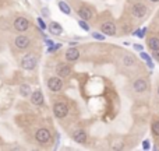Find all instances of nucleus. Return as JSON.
Returning <instances> with one entry per match:
<instances>
[{
  "instance_id": "27",
  "label": "nucleus",
  "mask_w": 159,
  "mask_h": 151,
  "mask_svg": "<svg viewBox=\"0 0 159 151\" xmlns=\"http://www.w3.org/2000/svg\"><path fill=\"white\" fill-rule=\"evenodd\" d=\"M134 49H137V50H142V46H141V45H134Z\"/></svg>"
},
{
  "instance_id": "23",
  "label": "nucleus",
  "mask_w": 159,
  "mask_h": 151,
  "mask_svg": "<svg viewBox=\"0 0 159 151\" xmlns=\"http://www.w3.org/2000/svg\"><path fill=\"white\" fill-rule=\"evenodd\" d=\"M152 58L159 62V50H152Z\"/></svg>"
},
{
  "instance_id": "6",
  "label": "nucleus",
  "mask_w": 159,
  "mask_h": 151,
  "mask_svg": "<svg viewBox=\"0 0 159 151\" xmlns=\"http://www.w3.org/2000/svg\"><path fill=\"white\" fill-rule=\"evenodd\" d=\"M34 139L39 146H47L52 141V133L47 127H38L35 130Z\"/></svg>"
},
{
  "instance_id": "15",
  "label": "nucleus",
  "mask_w": 159,
  "mask_h": 151,
  "mask_svg": "<svg viewBox=\"0 0 159 151\" xmlns=\"http://www.w3.org/2000/svg\"><path fill=\"white\" fill-rule=\"evenodd\" d=\"M31 104L36 105V106H44L45 99H44V94L41 90H35L31 94Z\"/></svg>"
},
{
  "instance_id": "24",
  "label": "nucleus",
  "mask_w": 159,
  "mask_h": 151,
  "mask_svg": "<svg viewBox=\"0 0 159 151\" xmlns=\"http://www.w3.org/2000/svg\"><path fill=\"white\" fill-rule=\"evenodd\" d=\"M38 22H39V25H41V28H42V29L47 28V27H46V24L44 22V20H42V18H38Z\"/></svg>"
},
{
  "instance_id": "20",
  "label": "nucleus",
  "mask_w": 159,
  "mask_h": 151,
  "mask_svg": "<svg viewBox=\"0 0 159 151\" xmlns=\"http://www.w3.org/2000/svg\"><path fill=\"white\" fill-rule=\"evenodd\" d=\"M151 130H152V133L155 134V136L159 137V120H155V122L152 123Z\"/></svg>"
},
{
  "instance_id": "13",
  "label": "nucleus",
  "mask_w": 159,
  "mask_h": 151,
  "mask_svg": "<svg viewBox=\"0 0 159 151\" xmlns=\"http://www.w3.org/2000/svg\"><path fill=\"white\" fill-rule=\"evenodd\" d=\"M71 137H73V140L78 144H87V141H88V133L84 129L73 130Z\"/></svg>"
},
{
  "instance_id": "21",
  "label": "nucleus",
  "mask_w": 159,
  "mask_h": 151,
  "mask_svg": "<svg viewBox=\"0 0 159 151\" xmlns=\"http://www.w3.org/2000/svg\"><path fill=\"white\" fill-rule=\"evenodd\" d=\"M78 25L84 29V31H89V25H88L87 22H85V20H80V21H78Z\"/></svg>"
},
{
  "instance_id": "9",
  "label": "nucleus",
  "mask_w": 159,
  "mask_h": 151,
  "mask_svg": "<svg viewBox=\"0 0 159 151\" xmlns=\"http://www.w3.org/2000/svg\"><path fill=\"white\" fill-rule=\"evenodd\" d=\"M29 27H31V22H29L28 17H25V15H17L13 20V28L17 32H25L29 29Z\"/></svg>"
},
{
  "instance_id": "10",
  "label": "nucleus",
  "mask_w": 159,
  "mask_h": 151,
  "mask_svg": "<svg viewBox=\"0 0 159 151\" xmlns=\"http://www.w3.org/2000/svg\"><path fill=\"white\" fill-rule=\"evenodd\" d=\"M147 11H148V7H147L144 3H141V2H134V3L131 4V7H130V14L133 15L134 18L145 17Z\"/></svg>"
},
{
  "instance_id": "16",
  "label": "nucleus",
  "mask_w": 159,
  "mask_h": 151,
  "mask_svg": "<svg viewBox=\"0 0 159 151\" xmlns=\"http://www.w3.org/2000/svg\"><path fill=\"white\" fill-rule=\"evenodd\" d=\"M47 29H49V32H50L52 35H54V36L62 35V32H63L62 25L59 24V22H56V21H52L50 24L47 25Z\"/></svg>"
},
{
  "instance_id": "22",
  "label": "nucleus",
  "mask_w": 159,
  "mask_h": 151,
  "mask_svg": "<svg viewBox=\"0 0 159 151\" xmlns=\"http://www.w3.org/2000/svg\"><path fill=\"white\" fill-rule=\"evenodd\" d=\"M92 36H94L95 39H99V41H103V38H105L103 35H101V34H98V32H94L92 34Z\"/></svg>"
},
{
  "instance_id": "19",
  "label": "nucleus",
  "mask_w": 159,
  "mask_h": 151,
  "mask_svg": "<svg viewBox=\"0 0 159 151\" xmlns=\"http://www.w3.org/2000/svg\"><path fill=\"white\" fill-rule=\"evenodd\" d=\"M57 6H59V8H60V11H62V13H64L66 15L71 14V8H70V6L66 3V2H59Z\"/></svg>"
},
{
  "instance_id": "8",
  "label": "nucleus",
  "mask_w": 159,
  "mask_h": 151,
  "mask_svg": "<svg viewBox=\"0 0 159 151\" xmlns=\"http://www.w3.org/2000/svg\"><path fill=\"white\" fill-rule=\"evenodd\" d=\"M46 87L50 92H60L64 87V79L59 77V76H52L46 81Z\"/></svg>"
},
{
  "instance_id": "11",
  "label": "nucleus",
  "mask_w": 159,
  "mask_h": 151,
  "mask_svg": "<svg viewBox=\"0 0 159 151\" xmlns=\"http://www.w3.org/2000/svg\"><path fill=\"white\" fill-rule=\"evenodd\" d=\"M71 72L73 69L71 66L69 65V62H60L56 65V76L59 77H62V79H69L70 76H71Z\"/></svg>"
},
{
  "instance_id": "12",
  "label": "nucleus",
  "mask_w": 159,
  "mask_h": 151,
  "mask_svg": "<svg viewBox=\"0 0 159 151\" xmlns=\"http://www.w3.org/2000/svg\"><path fill=\"white\" fill-rule=\"evenodd\" d=\"M131 90H133L135 94L145 92V91L148 90V81H147L145 79H142V77L135 79L133 83H131Z\"/></svg>"
},
{
  "instance_id": "14",
  "label": "nucleus",
  "mask_w": 159,
  "mask_h": 151,
  "mask_svg": "<svg viewBox=\"0 0 159 151\" xmlns=\"http://www.w3.org/2000/svg\"><path fill=\"white\" fill-rule=\"evenodd\" d=\"M80 56H81V52H80V49H77V48H69L64 53V59L69 62V63L77 62L80 59Z\"/></svg>"
},
{
  "instance_id": "25",
  "label": "nucleus",
  "mask_w": 159,
  "mask_h": 151,
  "mask_svg": "<svg viewBox=\"0 0 159 151\" xmlns=\"http://www.w3.org/2000/svg\"><path fill=\"white\" fill-rule=\"evenodd\" d=\"M42 14H44L45 17H47V15H49V10H47L46 7H44V8H42Z\"/></svg>"
},
{
  "instance_id": "1",
  "label": "nucleus",
  "mask_w": 159,
  "mask_h": 151,
  "mask_svg": "<svg viewBox=\"0 0 159 151\" xmlns=\"http://www.w3.org/2000/svg\"><path fill=\"white\" fill-rule=\"evenodd\" d=\"M95 20H96L94 22L95 27L99 28V31H102L105 35L115 36L117 34V27H116L115 21H113L112 18H103V14H101V15H96Z\"/></svg>"
},
{
  "instance_id": "29",
  "label": "nucleus",
  "mask_w": 159,
  "mask_h": 151,
  "mask_svg": "<svg viewBox=\"0 0 159 151\" xmlns=\"http://www.w3.org/2000/svg\"><path fill=\"white\" fill-rule=\"evenodd\" d=\"M158 95H159V87H158Z\"/></svg>"
},
{
  "instance_id": "17",
  "label": "nucleus",
  "mask_w": 159,
  "mask_h": 151,
  "mask_svg": "<svg viewBox=\"0 0 159 151\" xmlns=\"http://www.w3.org/2000/svg\"><path fill=\"white\" fill-rule=\"evenodd\" d=\"M147 43H148V48L151 50H159V38L151 36V38L147 39Z\"/></svg>"
},
{
  "instance_id": "28",
  "label": "nucleus",
  "mask_w": 159,
  "mask_h": 151,
  "mask_svg": "<svg viewBox=\"0 0 159 151\" xmlns=\"http://www.w3.org/2000/svg\"><path fill=\"white\" fill-rule=\"evenodd\" d=\"M149 2H151V3H158L159 0H149Z\"/></svg>"
},
{
  "instance_id": "5",
  "label": "nucleus",
  "mask_w": 159,
  "mask_h": 151,
  "mask_svg": "<svg viewBox=\"0 0 159 151\" xmlns=\"http://www.w3.org/2000/svg\"><path fill=\"white\" fill-rule=\"evenodd\" d=\"M76 11H77V14H78V17L81 18V20H85V21H91V20L95 17L94 7L87 3H77Z\"/></svg>"
},
{
  "instance_id": "26",
  "label": "nucleus",
  "mask_w": 159,
  "mask_h": 151,
  "mask_svg": "<svg viewBox=\"0 0 159 151\" xmlns=\"http://www.w3.org/2000/svg\"><path fill=\"white\" fill-rule=\"evenodd\" d=\"M144 148H149V141L148 140L144 141Z\"/></svg>"
},
{
  "instance_id": "18",
  "label": "nucleus",
  "mask_w": 159,
  "mask_h": 151,
  "mask_svg": "<svg viewBox=\"0 0 159 151\" xmlns=\"http://www.w3.org/2000/svg\"><path fill=\"white\" fill-rule=\"evenodd\" d=\"M18 91H20V95L24 97V98L31 97V94H32V91H31V86H28V84H21Z\"/></svg>"
},
{
  "instance_id": "7",
  "label": "nucleus",
  "mask_w": 159,
  "mask_h": 151,
  "mask_svg": "<svg viewBox=\"0 0 159 151\" xmlns=\"http://www.w3.org/2000/svg\"><path fill=\"white\" fill-rule=\"evenodd\" d=\"M119 65L122 66L123 69H127V70H130V69H135V67H137L138 62H137V59L134 58L133 55L127 53V52H120Z\"/></svg>"
},
{
  "instance_id": "4",
  "label": "nucleus",
  "mask_w": 159,
  "mask_h": 151,
  "mask_svg": "<svg viewBox=\"0 0 159 151\" xmlns=\"http://www.w3.org/2000/svg\"><path fill=\"white\" fill-rule=\"evenodd\" d=\"M38 63H39V56L36 52H32V50L24 53L20 59V67L27 72H34L38 67Z\"/></svg>"
},
{
  "instance_id": "2",
  "label": "nucleus",
  "mask_w": 159,
  "mask_h": 151,
  "mask_svg": "<svg viewBox=\"0 0 159 151\" xmlns=\"http://www.w3.org/2000/svg\"><path fill=\"white\" fill-rule=\"evenodd\" d=\"M52 104H53V115L57 119H66L69 116L70 104L64 97H57L54 99L52 98Z\"/></svg>"
},
{
  "instance_id": "3",
  "label": "nucleus",
  "mask_w": 159,
  "mask_h": 151,
  "mask_svg": "<svg viewBox=\"0 0 159 151\" xmlns=\"http://www.w3.org/2000/svg\"><path fill=\"white\" fill-rule=\"evenodd\" d=\"M35 45L34 38L25 35L24 32H18V35L13 39V49L14 52H27L28 49H32Z\"/></svg>"
}]
</instances>
